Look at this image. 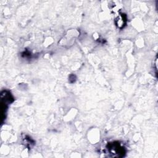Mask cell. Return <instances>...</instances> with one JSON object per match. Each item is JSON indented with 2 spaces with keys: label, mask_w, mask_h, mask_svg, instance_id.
Segmentation results:
<instances>
[{
  "label": "cell",
  "mask_w": 158,
  "mask_h": 158,
  "mask_svg": "<svg viewBox=\"0 0 158 158\" xmlns=\"http://www.w3.org/2000/svg\"><path fill=\"white\" fill-rule=\"evenodd\" d=\"M108 150L110 154H117L118 156H120V154H124V149L120 146L118 143H113L108 144Z\"/></svg>",
  "instance_id": "cell-1"
},
{
  "label": "cell",
  "mask_w": 158,
  "mask_h": 158,
  "mask_svg": "<svg viewBox=\"0 0 158 158\" xmlns=\"http://www.w3.org/2000/svg\"><path fill=\"white\" fill-rule=\"evenodd\" d=\"M115 21H116V24H117V25H118V27H123L125 24V19L124 18V15L123 14H120L117 18Z\"/></svg>",
  "instance_id": "cell-2"
}]
</instances>
